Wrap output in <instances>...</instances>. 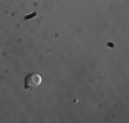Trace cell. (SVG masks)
<instances>
[{
    "label": "cell",
    "instance_id": "6da1fadb",
    "mask_svg": "<svg viewBox=\"0 0 129 123\" xmlns=\"http://www.w3.org/2000/svg\"><path fill=\"white\" fill-rule=\"evenodd\" d=\"M40 85H41V75L37 73L29 74L25 78V88L29 89V90H33V89L39 88Z\"/></svg>",
    "mask_w": 129,
    "mask_h": 123
}]
</instances>
